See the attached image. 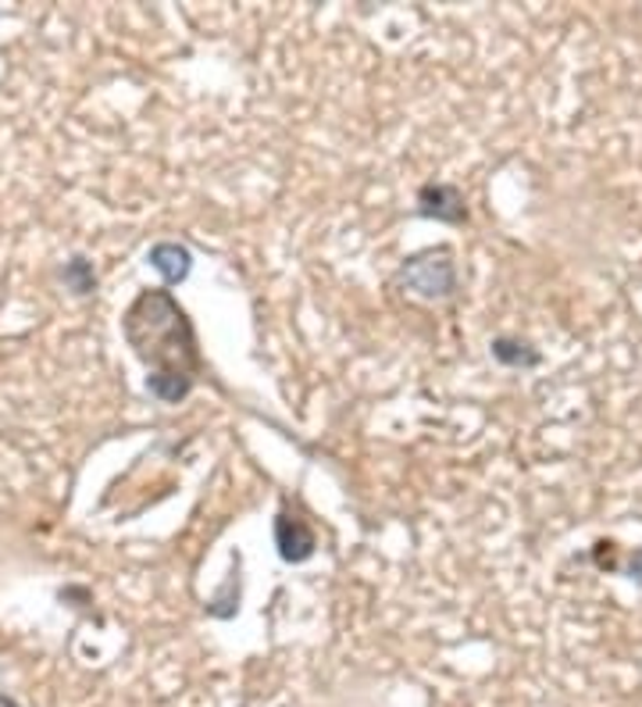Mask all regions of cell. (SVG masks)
Returning <instances> with one entry per match:
<instances>
[{
	"mask_svg": "<svg viewBox=\"0 0 642 707\" xmlns=\"http://www.w3.org/2000/svg\"><path fill=\"white\" fill-rule=\"evenodd\" d=\"M279 547H282V558H289V561H304L307 554H311L314 536L304 529V522H289V519H282V522H279Z\"/></svg>",
	"mask_w": 642,
	"mask_h": 707,
	"instance_id": "obj_2",
	"label": "cell"
},
{
	"mask_svg": "<svg viewBox=\"0 0 642 707\" xmlns=\"http://www.w3.org/2000/svg\"><path fill=\"white\" fill-rule=\"evenodd\" d=\"M150 261H153V268H161L169 282L186 279V272H189V251L178 247V243H158V247L150 251Z\"/></svg>",
	"mask_w": 642,
	"mask_h": 707,
	"instance_id": "obj_3",
	"label": "cell"
},
{
	"mask_svg": "<svg viewBox=\"0 0 642 707\" xmlns=\"http://www.w3.org/2000/svg\"><path fill=\"white\" fill-rule=\"evenodd\" d=\"M125 332L133 340L136 354L144 357L147 365H158V371L147 379L150 393H158L161 401H183L189 393L193 382V362H197V351H193L189 326L186 315L178 312L175 301L164 290L158 293H144L125 315Z\"/></svg>",
	"mask_w": 642,
	"mask_h": 707,
	"instance_id": "obj_1",
	"label": "cell"
}]
</instances>
